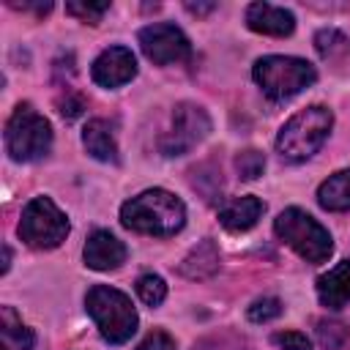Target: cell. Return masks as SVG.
I'll list each match as a JSON object with an SVG mask.
<instances>
[{
  "mask_svg": "<svg viewBox=\"0 0 350 350\" xmlns=\"http://www.w3.org/2000/svg\"><path fill=\"white\" fill-rule=\"evenodd\" d=\"M211 134V118L200 104L180 101L172 109V129L161 137L159 148L164 156H183Z\"/></svg>",
  "mask_w": 350,
  "mask_h": 350,
  "instance_id": "ba28073f",
  "label": "cell"
},
{
  "mask_svg": "<svg viewBox=\"0 0 350 350\" xmlns=\"http://www.w3.org/2000/svg\"><path fill=\"white\" fill-rule=\"evenodd\" d=\"M317 339L325 350H336L342 347V342L347 339V325L345 323H317Z\"/></svg>",
  "mask_w": 350,
  "mask_h": 350,
  "instance_id": "cb8c5ba5",
  "label": "cell"
},
{
  "mask_svg": "<svg viewBox=\"0 0 350 350\" xmlns=\"http://www.w3.org/2000/svg\"><path fill=\"white\" fill-rule=\"evenodd\" d=\"M314 49H317L320 57L334 60L336 55H342V52L350 49V41H347V36L339 33L336 27H325V30H320V33L314 36Z\"/></svg>",
  "mask_w": 350,
  "mask_h": 350,
  "instance_id": "d6986e66",
  "label": "cell"
},
{
  "mask_svg": "<svg viewBox=\"0 0 350 350\" xmlns=\"http://www.w3.org/2000/svg\"><path fill=\"white\" fill-rule=\"evenodd\" d=\"M317 298L325 309H345L350 304V260L336 262L317 279Z\"/></svg>",
  "mask_w": 350,
  "mask_h": 350,
  "instance_id": "5bb4252c",
  "label": "cell"
},
{
  "mask_svg": "<svg viewBox=\"0 0 350 350\" xmlns=\"http://www.w3.org/2000/svg\"><path fill=\"white\" fill-rule=\"evenodd\" d=\"M8 268H11V249L5 246L3 249V273H8Z\"/></svg>",
  "mask_w": 350,
  "mask_h": 350,
  "instance_id": "f546056e",
  "label": "cell"
},
{
  "mask_svg": "<svg viewBox=\"0 0 350 350\" xmlns=\"http://www.w3.org/2000/svg\"><path fill=\"white\" fill-rule=\"evenodd\" d=\"M246 27L262 36H276L284 38L295 30V16L293 11L282 8V5H271V3H249L246 8Z\"/></svg>",
  "mask_w": 350,
  "mask_h": 350,
  "instance_id": "7c38bea8",
  "label": "cell"
},
{
  "mask_svg": "<svg viewBox=\"0 0 350 350\" xmlns=\"http://www.w3.org/2000/svg\"><path fill=\"white\" fill-rule=\"evenodd\" d=\"M282 314V301L273 298V295H265V298H257L249 309H246V317L252 323H271Z\"/></svg>",
  "mask_w": 350,
  "mask_h": 350,
  "instance_id": "603a6c76",
  "label": "cell"
},
{
  "mask_svg": "<svg viewBox=\"0 0 350 350\" xmlns=\"http://www.w3.org/2000/svg\"><path fill=\"white\" fill-rule=\"evenodd\" d=\"M57 107H60V115H63L66 120H77V118L82 115V109H85V101H82V96H77V93H66V98H60Z\"/></svg>",
  "mask_w": 350,
  "mask_h": 350,
  "instance_id": "4316f807",
  "label": "cell"
},
{
  "mask_svg": "<svg viewBox=\"0 0 350 350\" xmlns=\"http://www.w3.org/2000/svg\"><path fill=\"white\" fill-rule=\"evenodd\" d=\"M120 224L139 235L170 238L186 224V205L167 189H145L120 205Z\"/></svg>",
  "mask_w": 350,
  "mask_h": 350,
  "instance_id": "6da1fadb",
  "label": "cell"
},
{
  "mask_svg": "<svg viewBox=\"0 0 350 350\" xmlns=\"http://www.w3.org/2000/svg\"><path fill=\"white\" fill-rule=\"evenodd\" d=\"M85 309L109 345H123L137 334L139 314L131 298L109 284H93L85 295Z\"/></svg>",
  "mask_w": 350,
  "mask_h": 350,
  "instance_id": "3957f363",
  "label": "cell"
},
{
  "mask_svg": "<svg viewBox=\"0 0 350 350\" xmlns=\"http://www.w3.org/2000/svg\"><path fill=\"white\" fill-rule=\"evenodd\" d=\"M82 257H85V265L93 268V271H115L126 262L129 249L109 230H93L85 241Z\"/></svg>",
  "mask_w": 350,
  "mask_h": 350,
  "instance_id": "8fae6325",
  "label": "cell"
},
{
  "mask_svg": "<svg viewBox=\"0 0 350 350\" xmlns=\"http://www.w3.org/2000/svg\"><path fill=\"white\" fill-rule=\"evenodd\" d=\"M16 232L30 249H57L68 238L71 224L68 216L49 197H33L22 208Z\"/></svg>",
  "mask_w": 350,
  "mask_h": 350,
  "instance_id": "52a82bcc",
  "label": "cell"
},
{
  "mask_svg": "<svg viewBox=\"0 0 350 350\" xmlns=\"http://www.w3.org/2000/svg\"><path fill=\"white\" fill-rule=\"evenodd\" d=\"M137 295L145 306H161L164 298H167V282L159 276V273H142L137 279Z\"/></svg>",
  "mask_w": 350,
  "mask_h": 350,
  "instance_id": "ffe728a7",
  "label": "cell"
},
{
  "mask_svg": "<svg viewBox=\"0 0 350 350\" xmlns=\"http://www.w3.org/2000/svg\"><path fill=\"white\" fill-rule=\"evenodd\" d=\"M107 11H109V3L107 0L104 3H88V0H71V3H66V14L77 16L85 25H98Z\"/></svg>",
  "mask_w": 350,
  "mask_h": 350,
  "instance_id": "7402d4cb",
  "label": "cell"
},
{
  "mask_svg": "<svg viewBox=\"0 0 350 350\" xmlns=\"http://www.w3.org/2000/svg\"><path fill=\"white\" fill-rule=\"evenodd\" d=\"M262 213H265V202L254 194H243L224 202V208L219 211V221L230 232H246L260 221Z\"/></svg>",
  "mask_w": 350,
  "mask_h": 350,
  "instance_id": "4fadbf2b",
  "label": "cell"
},
{
  "mask_svg": "<svg viewBox=\"0 0 350 350\" xmlns=\"http://www.w3.org/2000/svg\"><path fill=\"white\" fill-rule=\"evenodd\" d=\"M235 170H238V178L257 180L262 175V170H265V156L260 150H254V148H246V150H241L235 156Z\"/></svg>",
  "mask_w": 350,
  "mask_h": 350,
  "instance_id": "44dd1931",
  "label": "cell"
},
{
  "mask_svg": "<svg viewBox=\"0 0 350 350\" xmlns=\"http://www.w3.org/2000/svg\"><path fill=\"white\" fill-rule=\"evenodd\" d=\"M0 336H3V350H33L36 334L22 323L14 306L0 309Z\"/></svg>",
  "mask_w": 350,
  "mask_h": 350,
  "instance_id": "ac0fdd59",
  "label": "cell"
},
{
  "mask_svg": "<svg viewBox=\"0 0 350 350\" xmlns=\"http://www.w3.org/2000/svg\"><path fill=\"white\" fill-rule=\"evenodd\" d=\"M334 129V112L323 104H309L298 109L276 134V150L284 161L301 164L312 159L328 139Z\"/></svg>",
  "mask_w": 350,
  "mask_h": 350,
  "instance_id": "7a4b0ae2",
  "label": "cell"
},
{
  "mask_svg": "<svg viewBox=\"0 0 350 350\" xmlns=\"http://www.w3.org/2000/svg\"><path fill=\"white\" fill-rule=\"evenodd\" d=\"M317 202L323 211L331 213L350 211V170H339L328 175L317 189Z\"/></svg>",
  "mask_w": 350,
  "mask_h": 350,
  "instance_id": "e0dca14e",
  "label": "cell"
},
{
  "mask_svg": "<svg viewBox=\"0 0 350 350\" xmlns=\"http://www.w3.org/2000/svg\"><path fill=\"white\" fill-rule=\"evenodd\" d=\"M82 145H85V150H88L96 161H104V164H118V161H120L115 131H112V126H109L104 118L88 120V126L82 129Z\"/></svg>",
  "mask_w": 350,
  "mask_h": 350,
  "instance_id": "9a60e30c",
  "label": "cell"
},
{
  "mask_svg": "<svg viewBox=\"0 0 350 350\" xmlns=\"http://www.w3.org/2000/svg\"><path fill=\"white\" fill-rule=\"evenodd\" d=\"M252 77L271 101H287L317 82V68L293 55H265L252 66Z\"/></svg>",
  "mask_w": 350,
  "mask_h": 350,
  "instance_id": "277c9868",
  "label": "cell"
},
{
  "mask_svg": "<svg viewBox=\"0 0 350 350\" xmlns=\"http://www.w3.org/2000/svg\"><path fill=\"white\" fill-rule=\"evenodd\" d=\"M142 55L156 63V66H172V63H186L191 57V41L186 33L172 25V22H153L145 25L137 36Z\"/></svg>",
  "mask_w": 350,
  "mask_h": 350,
  "instance_id": "9c48e42d",
  "label": "cell"
},
{
  "mask_svg": "<svg viewBox=\"0 0 350 350\" xmlns=\"http://www.w3.org/2000/svg\"><path fill=\"white\" fill-rule=\"evenodd\" d=\"M5 150L14 161H38L52 150V123L33 104H16L5 123Z\"/></svg>",
  "mask_w": 350,
  "mask_h": 350,
  "instance_id": "8992f818",
  "label": "cell"
},
{
  "mask_svg": "<svg viewBox=\"0 0 350 350\" xmlns=\"http://www.w3.org/2000/svg\"><path fill=\"white\" fill-rule=\"evenodd\" d=\"M273 232L282 243H287L298 257H304L312 265L325 262L334 252L331 232L304 208H284L273 219Z\"/></svg>",
  "mask_w": 350,
  "mask_h": 350,
  "instance_id": "5b68a950",
  "label": "cell"
},
{
  "mask_svg": "<svg viewBox=\"0 0 350 350\" xmlns=\"http://www.w3.org/2000/svg\"><path fill=\"white\" fill-rule=\"evenodd\" d=\"M8 5L11 8H19V11H36L38 16H44V14L52 11V3L49 0L46 3H16V0H8Z\"/></svg>",
  "mask_w": 350,
  "mask_h": 350,
  "instance_id": "83f0119b",
  "label": "cell"
},
{
  "mask_svg": "<svg viewBox=\"0 0 350 350\" xmlns=\"http://www.w3.org/2000/svg\"><path fill=\"white\" fill-rule=\"evenodd\" d=\"M137 350H178L175 347V339L167 334V331H150L139 345Z\"/></svg>",
  "mask_w": 350,
  "mask_h": 350,
  "instance_id": "484cf974",
  "label": "cell"
},
{
  "mask_svg": "<svg viewBox=\"0 0 350 350\" xmlns=\"http://www.w3.org/2000/svg\"><path fill=\"white\" fill-rule=\"evenodd\" d=\"M216 8V3H186V11L189 14H197V16H205Z\"/></svg>",
  "mask_w": 350,
  "mask_h": 350,
  "instance_id": "f1b7e54d",
  "label": "cell"
},
{
  "mask_svg": "<svg viewBox=\"0 0 350 350\" xmlns=\"http://www.w3.org/2000/svg\"><path fill=\"white\" fill-rule=\"evenodd\" d=\"M219 262H221V257H219V249H216V243H213V238H202L183 260H180V265H178V273L180 276H186V279H211L216 271H219Z\"/></svg>",
  "mask_w": 350,
  "mask_h": 350,
  "instance_id": "2e32d148",
  "label": "cell"
},
{
  "mask_svg": "<svg viewBox=\"0 0 350 350\" xmlns=\"http://www.w3.org/2000/svg\"><path fill=\"white\" fill-rule=\"evenodd\" d=\"M90 77L101 88H120L137 77V57L129 46H107L90 66Z\"/></svg>",
  "mask_w": 350,
  "mask_h": 350,
  "instance_id": "30bf717a",
  "label": "cell"
},
{
  "mask_svg": "<svg viewBox=\"0 0 350 350\" xmlns=\"http://www.w3.org/2000/svg\"><path fill=\"white\" fill-rule=\"evenodd\" d=\"M273 345L279 350H312V342L301 331H279L273 334Z\"/></svg>",
  "mask_w": 350,
  "mask_h": 350,
  "instance_id": "d4e9b609",
  "label": "cell"
}]
</instances>
